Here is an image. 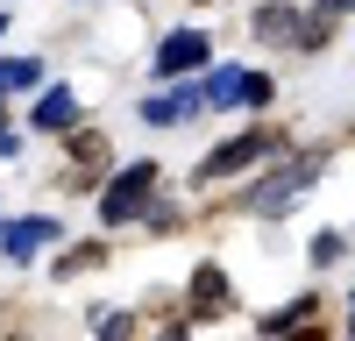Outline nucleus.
Listing matches in <instances>:
<instances>
[{
	"mask_svg": "<svg viewBox=\"0 0 355 341\" xmlns=\"http://www.w3.org/2000/svg\"><path fill=\"white\" fill-rule=\"evenodd\" d=\"M150 192H157V164H128L121 178L107 185V199H100V220H107V227H128L142 207H150Z\"/></svg>",
	"mask_w": 355,
	"mask_h": 341,
	"instance_id": "obj_1",
	"label": "nucleus"
},
{
	"mask_svg": "<svg viewBox=\"0 0 355 341\" xmlns=\"http://www.w3.org/2000/svg\"><path fill=\"white\" fill-rule=\"evenodd\" d=\"M206 57H214V43H206V28H178V36L157 43V71L178 78V71H199Z\"/></svg>",
	"mask_w": 355,
	"mask_h": 341,
	"instance_id": "obj_2",
	"label": "nucleus"
},
{
	"mask_svg": "<svg viewBox=\"0 0 355 341\" xmlns=\"http://www.w3.org/2000/svg\"><path fill=\"white\" fill-rule=\"evenodd\" d=\"M256 157H263V135L249 128V135H234V142H220V150H214V157L199 164V178H234V170H249Z\"/></svg>",
	"mask_w": 355,
	"mask_h": 341,
	"instance_id": "obj_3",
	"label": "nucleus"
},
{
	"mask_svg": "<svg viewBox=\"0 0 355 341\" xmlns=\"http://www.w3.org/2000/svg\"><path fill=\"white\" fill-rule=\"evenodd\" d=\"M57 242V220H43V213H28V220H8V235H0V249L15 256V263H28L36 249H50Z\"/></svg>",
	"mask_w": 355,
	"mask_h": 341,
	"instance_id": "obj_4",
	"label": "nucleus"
},
{
	"mask_svg": "<svg viewBox=\"0 0 355 341\" xmlns=\"http://www.w3.org/2000/svg\"><path fill=\"white\" fill-rule=\"evenodd\" d=\"M313 178H320V157H306V164H291L284 178H270V185L256 192V207H263V213H277V207H291V199H299V192H306Z\"/></svg>",
	"mask_w": 355,
	"mask_h": 341,
	"instance_id": "obj_5",
	"label": "nucleus"
},
{
	"mask_svg": "<svg viewBox=\"0 0 355 341\" xmlns=\"http://www.w3.org/2000/svg\"><path fill=\"white\" fill-rule=\"evenodd\" d=\"M199 107H206L199 93H157V100H142V121L150 128H178V121H192Z\"/></svg>",
	"mask_w": 355,
	"mask_h": 341,
	"instance_id": "obj_6",
	"label": "nucleus"
},
{
	"mask_svg": "<svg viewBox=\"0 0 355 341\" xmlns=\"http://www.w3.org/2000/svg\"><path fill=\"white\" fill-rule=\"evenodd\" d=\"M71 114H78V100L64 93V85H50V93L36 100V114H28V121H36V128H50V135H57V128H71Z\"/></svg>",
	"mask_w": 355,
	"mask_h": 341,
	"instance_id": "obj_7",
	"label": "nucleus"
},
{
	"mask_svg": "<svg viewBox=\"0 0 355 341\" xmlns=\"http://www.w3.org/2000/svg\"><path fill=\"white\" fill-rule=\"evenodd\" d=\"M199 100H206V107H234V100H242V71H234V64H220L214 78L199 85Z\"/></svg>",
	"mask_w": 355,
	"mask_h": 341,
	"instance_id": "obj_8",
	"label": "nucleus"
},
{
	"mask_svg": "<svg viewBox=\"0 0 355 341\" xmlns=\"http://www.w3.org/2000/svg\"><path fill=\"white\" fill-rule=\"evenodd\" d=\"M36 78H43V57H8L0 64V93H28Z\"/></svg>",
	"mask_w": 355,
	"mask_h": 341,
	"instance_id": "obj_9",
	"label": "nucleus"
},
{
	"mask_svg": "<svg viewBox=\"0 0 355 341\" xmlns=\"http://www.w3.org/2000/svg\"><path fill=\"white\" fill-rule=\"evenodd\" d=\"M192 306H199V313H220V306H227V277H220V270H199V277H192Z\"/></svg>",
	"mask_w": 355,
	"mask_h": 341,
	"instance_id": "obj_10",
	"label": "nucleus"
},
{
	"mask_svg": "<svg viewBox=\"0 0 355 341\" xmlns=\"http://www.w3.org/2000/svg\"><path fill=\"white\" fill-rule=\"evenodd\" d=\"M256 36H291V8H263L256 15Z\"/></svg>",
	"mask_w": 355,
	"mask_h": 341,
	"instance_id": "obj_11",
	"label": "nucleus"
},
{
	"mask_svg": "<svg viewBox=\"0 0 355 341\" xmlns=\"http://www.w3.org/2000/svg\"><path fill=\"white\" fill-rule=\"evenodd\" d=\"M348 8H355V0H327V15H348Z\"/></svg>",
	"mask_w": 355,
	"mask_h": 341,
	"instance_id": "obj_12",
	"label": "nucleus"
},
{
	"mask_svg": "<svg viewBox=\"0 0 355 341\" xmlns=\"http://www.w3.org/2000/svg\"><path fill=\"white\" fill-rule=\"evenodd\" d=\"M291 341H320V334H291Z\"/></svg>",
	"mask_w": 355,
	"mask_h": 341,
	"instance_id": "obj_13",
	"label": "nucleus"
},
{
	"mask_svg": "<svg viewBox=\"0 0 355 341\" xmlns=\"http://www.w3.org/2000/svg\"><path fill=\"white\" fill-rule=\"evenodd\" d=\"M0 28H8V15H0Z\"/></svg>",
	"mask_w": 355,
	"mask_h": 341,
	"instance_id": "obj_14",
	"label": "nucleus"
}]
</instances>
